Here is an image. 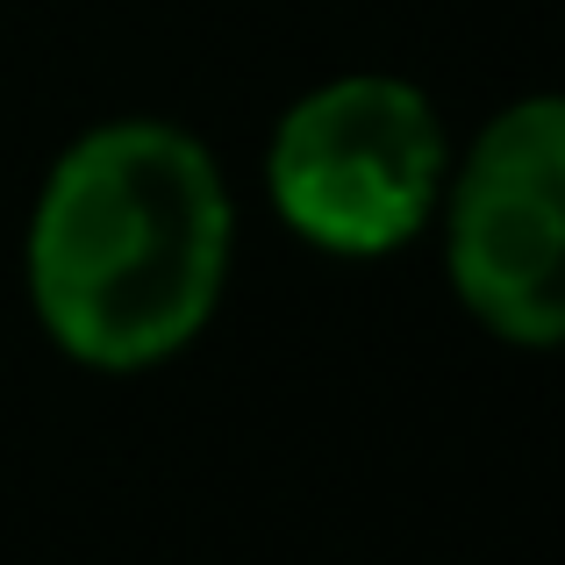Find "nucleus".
I'll return each mask as SVG.
<instances>
[{
    "instance_id": "1",
    "label": "nucleus",
    "mask_w": 565,
    "mask_h": 565,
    "mask_svg": "<svg viewBox=\"0 0 565 565\" xmlns=\"http://www.w3.org/2000/svg\"><path fill=\"white\" fill-rule=\"evenodd\" d=\"M236 207L207 143L158 115H122L51 158L29 207L22 279L43 337L94 373L180 359L222 308Z\"/></svg>"
},
{
    "instance_id": "2",
    "label": "nucleus",
    "mask_w": 565,
    "mask_h": 565,
    "mask_svg": "<svg viewBox=\"0 0 565 565\" xmlns=\"http://www.w3.org/2000/svg\"><path fill=\"white\" fill-rule=\"evenodd\" d=\"M451 137L437 100L394 72L322 79L279 115L265 193L301 244L330 258H386L437 222Z\"/></svg>"
},
{
    "instance_id": "3",
    "label": "nucleus",
    "mask_w": 565,
    "mask_h": 565,
    "mask_svg": "<svg viewBox=\"0 0 565 565\" xmlns=\"http://www.w3.org/2000/svg\"><path fill=\"white\" fill-rule=\"evenodd\" d=\"M437 215L466 316L515 351H552L565 337V100L501 108L451 158Z\"/></svg>"
}]
</instances>
